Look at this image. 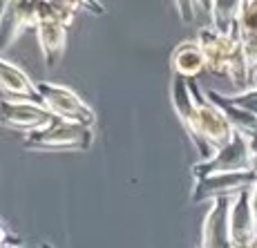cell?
Segmentation results:
<instances>
[{"mask_svg":"<svg viewBox=\"0 0 257 248\" xmlns=\"http://www.w3.org/2000/svg\"><path fill=\"white\" fill-rule=\"evenodd\" d=\"M36 38H38V47H41L45 65L54 67L67 47V27L63 23L54 21V18H45V21L38 23Z\"/></svg>","mask_w":257,"mask_h":248,"instance_id":"obj_15","label":"cell"},{"mask_svg":"<svg viewBox=\"0 0 257 248\" xmlns=\"http://www.w3.org/2000/svg\"><path fill=\"white\" fill-rule=\"evenodd\" d=\"M206 94H208L210 101L221 110V114L228 118V123L233 126V130L248 139L250 148H253V152H255L257 150V116L255 114L248 112L246 107L233 103L228 94H221V92H215V90H208Z\"/></svg>","mask_w":257,"mask_h":248,"instance_id":"obj_13","label":"cell"},{"mask_svg":"<svg viewBox=\"0 0 257 248\" xmlns=\"http://www.w3.org/2000/svg\"><path fill=\"white\" fill-rule=\"evenodd\" d=\"M197 43L206 56V69L210 74L228 78L237 92L250 90V78L248 69H246L239 34H221L208 23L199 27Z\"/></svg>","mask_w":257,"mask_h":248,"instance_id":"obj_1","label":"cell"},{"mask_svg":"<svg viewBox=\"0 0 257 248\" xmlns=\"http://www.w3.org/2000/svg\"><path fill=\"white\" fill-rule=\"evenodd\" d=\"M199 248H201V246H199Z\"/></svg>","mask_w":257,"mask_h":248,"instance_id":"obj_25","label":"cell"},{"mask_svg":"<svg viewBox=\"0 0 257 248\" xmlns=\"http://www.w3.org/2000/svg\"><path fill=\"white\" fill-rule=\"evenodd\" d=\"M239 41L248 69L250 87H257V0H241L239 9Z\"/></svg>","mask_w":257,"mask_h":248,"instance_id":"obj_12","label":"cell"},{"mask_svg":"<svg viewBox=\"0 0 257 248\" xmlns=\"http://www.w3.org/2000/svg\"><path fill=\"white\" fill-rule=\"evenodd\" d=\"M0 90L3 98H14V101H29L45 105L43 96L38 94V85L23 72L16 63L0 58Z\"/></svg>","mask_w":257,"mask_h":248,"instance_id":"obj_11","label":"cell"},{"mask_svg":"<svg viewBox=\"0 0 257 248\" xmlns=\"http://www.w3.org/2000/svg\"><path fill=\"white\" fill-rule=\"evenodd\" d=\"M253 170L257 172V150L253 152Z\"/></svg>","mask_w":257,"mask_h":248,"instance_id":"obj_23","label":"cell"},{"mask_svg":"<svg viewBox=\"0 0 257 248\" xmlns=\"http://www.w3.org/2000/svg\"><path fill=\"white\" fill-rule=\"evenodd\" d=\"M94 143L92 128L74 126V123L54 118L47 128L25 135L23 148L34 152H85Z\"/></svg>","mask_w":257,"mask_h":248,"instance_id":"obj_2","label":"cell"},{"mask_svg":"<svg viewBox=\"0 0 257 248\" xmlns=\"http://www.w3.org/2000/svg\"><path fill=\"white\" fill-rule=\"evenodd\" d=\"M170 67H172V74L175 76H181V78H197L201 72L206 69V56L201 52L199 43L195 41H181L179 45H175L170 54Z\"/></svg>","mask_w":257,"mask_h":248,"instance_id":"obj_16","label":"cell"},{"mask_svg":"<svg viewBox=\"0 0 257 248\" xmlns=\"http://www.w3.org/2000/svg\"><path fill=\"white\" fill-rule=\"evenodd\" d=\"M253 170V148L244 135L235 132L233 141L217 150L206 161H197L192 166L195 181H201L212 175H226V172H250Z\"/></svg>","mask_w":257,"mask_h":248,"instance_id":"obj_4","label":"cell"},{"mask_svg":"<svg viewBox=\"0 0 257 248\" xmlns=\"http://www.w3.org/2000/svg\"><path fill=\"white\" fill-rule=\"evenodd\" d=\"M41 248H54V246H52V244H47V241H43Z\"/></svg>","mask_w":257,"mask_h":248,"instance_id":"obj_24","label":"cell"},{"mask_svg":"<svg viewBox=\"0 0 257 248\" xmlns=\"http://www.w3.org/2000/svg\"><path fill=\"white\" fill-rule=\"evenodd\" d=\"M235 197H217L201 221V248H235L230 235V208Z\"/></svg>","mask_w":257,"mask_h":248,"instance_id":"obj_8","label":"cell"},{"mask_svg":"<svg viewBox=\"0 0 257 248\" xmlns=\"http://www.w3.org/2000/svg\"><path fill=\"white\" fill-rule=\"evenodd\" d=\"M81 9H92L96 16H103V5L98 3H81Z\"/></svg>","mask_w":257,"mask_h":248,"instance_id":"obj_21","label":"cell"},{"mask_svg":"<svg viewBox=\"0 0 257 248\" xmlns=\"http://www.w3.org/2000/svg\"><path fill=\"white\" fill-rule=\"evenodd\" d=\"M170 103H172V110L179 116L181 126H184L188 139L190 143L195 146L197 155L201 159L199 161H206V159L212 157V150L210 146L204 141L201 137V130H199V114H197V103L192 98V92L188 87V78H181V76H175L172 74V83H170Z\"/></svg>","mask_w":257,"mask_h":248,"instance_id":"obj_6","label":"cell"},{"mask_svg":"<svg viewBox=\"0 0 257 248\" xmlns=\"http://www.w3.org/2000/svg\"><path fill=\"white\" fill-rule=\"evenodd\" d=\"M230 235L235 248H253L257 244V219L250 203V188L235 195L230 208Z\"/></svg>","mask_w":257,"mask_h":248,"instance_id":"obj_10","label":"cell"},{"mask_svg":"<svg viewBox=\"0 0 257 248\" xmlns=\"http://www.w3.org/2000/svg\"><path fill=\"white\" fill-rule=\"evenodd\" d=\"M257 181V172H226V175H212L201 181H195L192 201H212L217 197H235L239 190L250 188Z\"/></svg>","mask_w":257,"mask_h":248,"instance_id":"obj_9","label":"cell"},{"mask_svg":"<svg viewBox=\"0 0 257 248\" xmlns=\"http://www.w3.org/2000/svg\"><path fill=\"white\" fill-rule=\"evenodd\" d=\"M230 101L237 103V105L246 107L248 112H253L257 116V87H250L246 92H235V94H228Z\"/></svg>","mask_w":257,"mask_h":248,"instance_id":"obj_18","label":"cell"},{"mask_svg":"<svg viewBox=\"0 0 257 248\" xmlns=\"http://www.w3.org/2000/svg\"><path fill=\"white\" fill-rule=\"evenodd\" d=\"M38 85V94L45 101V107L54 114V118L74 123V126L92 128L96 126V112L90 103H85L72 87L61 85V83L52 81H41Z\"/></svg>","mask_w":257,"mask_h":248,"instance_id":"obj_3","label":"cell"},{"mask_svg":"<svg viewBox=\"0 0 257 248\" xmlns=\"http://www.w3.org/2000/svg\"><path fill=\"white\" fill-rule=\"evenodd\" d=\"M250 203H253V212H255V219H257V181L250 186Z\"/></svg>","mask_w":257,"mask_h":248,"instance_id":"obj_22","label":"cell"},{"mask_svg":"<svg viewBox=\"0 0 257 248\" xmlns=\"http://www.w3.org/2000/svg\"><path fill=\"white\" fill-rule=\"evenodd\" d=\"M0 114H3L5 128L25 132V135L43 130V128H47L54 121V114L45 105L29 103V101H14V98H3Z\"/></svg>","mask_w":257,"mask_h":248,"instance_id":"obj_7","label":"cell"},{"mask_svg":"<svg viewBox=\"0 0 257 248\" xmlns=\"http://www.w3.org/2000/svg\"><path fill=\"white\" fill-rule=\"evenodd\" d=\"M3 9H5L3 23L7 21V29H5V32H9V38L3 43L5 47L12 45L25 29H34V32H36L38 23L43 21L41 18V5L38 3H21V0H12V3H5Z\"/></svg>","mask_w":257,"mask_h":248,"instance_id":"obj_14","label":"cell"},{"mask_svg":"<svg viewBox=\"0 0 257 248\" xmlns=\"http://www.w3.org/2000/svg\"><path fill=\"white\" fill-rule=\"evenodd\" d=\"M239 9L241 3H212L210 9V25L221 34H239Z\"/></svg>","mask_w":257,"mask_h":248,"instance_id":"obj_17","label":"cell"},{"mask_svg":"<svg viewBox=\"0 0 257 248\" xmlns=\"http://www.w3.org/2000/svg\"><path fill=\"white\" fill-rule=\"evenodd\" d=\"M0 244H3L0 248H25V241L5 224V221H3V241H0Z\"/></svg>","mask_w":257,"mask_h":248,"instance_id":"obj_20","label":"cell"},{"mask_svg":"<svg viewBox=\"0 0 257 248\" xmlns=\"http://www.w3.org/2000/svg\"><path fill=\"white\" fill-rule=\"evenodd\" d=\"M175 7L181 12V14H179L181 23H186V25L197 23V18H199V14H195L197 3H175Z\"/></svg>","mask_w":257,"mask_h":248,"instance_id":"obj_19","label":"cell"},{"mask_svg":"<svg viewBox=\"0 0 257 248\" xmlns=\"http://www.w3.org/2000/svg\"><path fill=\"white\" fill-rule=\"evenodd\" d=\"M188 87L192 92V98L197 103V114H199V130H201V137L204 141L210 146L212 155L217 150H221L224 146H228L235 137V130L233 126L228 123V118L221 114V110L215 105V103L208 98V94L201 90L197 85V81H188Z\"/></svg>","mask_w":257,"mask_h":248,"instance_id":"obj_5","label":"cell"}]
</instances>
